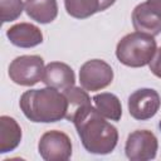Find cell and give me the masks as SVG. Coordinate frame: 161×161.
Segmentation results:
<instances>
[{
	"instance_id": "2e32d148",
	"label": "cell",
	"mask_w": 161,
	"mask_h": 161,
	"mask_svg": "<svg viewBox=\"0 0 161 161\" xmlns=\"http://www.w3.org/2000/svg\"><path fill=\"white\" fill-rule=\"evenodd\" d=\"M67 13L75 19H86L101 11L99 0H64Z\"/></svg>"
},
{
	"instance_id": "3957f363",
	"label": "cell",
	"mask_w": 161,
	"mask_h": 161,
	"mask_svg": "<svg viewBox=\"0 0 161 161\" xmlns=\"http://www.w3.org/2000/svg\"><path fill=\"white\" fill-rule=\"evenodd\" d=\"M157 50L156 40L152 35L135 31L125 35L116 47L117 59L132 68H140L150 64Z\"/></svg>"
},
{
	"instance_id": "e0dca14e",
	"label": "cell",
	"mask_w": 161,
	"mask_h": 161,
	"mask_svg": "<svg viewBox=\"0 0 161 161\" xmlns=\"http://www.w3.org/2000/svg\"><path fill=\"white\" fill-rule=\"evenodd\" d=\"M23 0H0V16L3 23L16 20L23 13Z\"/></svg>"
},
{
	"instance_id": "d6986e66",
	"label": "cell",
	"mask_w": 161,
	"mask_h": 161,
	"mask_svg": "<svg viewBox=\"0 0 161 161\" xmlns=\"http://www.w3.org/2000/svg\"><path fill=\"white\" fill-rule=\"evenodd\" d=\"M114 1H116V0H99V4H101V11L108 9L111 5L114 4Z\"/></svg>"
},
{
	"instance_id": "9c48e42d",
	"label": "cell",
	"mask_w": 161,
	"mask_h": 161,
	"mask_svg": "<svg viewBox=\"0 0 161 161\" xmlns=\"http://www.w3.org/2000/svg\"><path fill=\"white\" fill-rule=\"evenodd\" d=\"M132 24L136 31L156 36L161 33V13L147 1L141 3L132 11Z\"/></svg>"
},
{
	"instance_id": "277c9868",
	"label": "cell",
	"mask_w": 161,
	"mask_h": 161,
	"mask_svg": "<svg viewBox=\"0 0 161 161\" xmlns=\"http://www.w3.org/2000/svg\"><path fill=\"white\" fill-rule=\"evenodd\" d=\"M44 68V60L42 57L20 55L10 63L9 77L19 86L30 87L43 79Z\"/></svg>"
},
{
	"instance_id": "30bf717a",
	"label": "cell",
	"mask_w": 161,
	"mask_h": 161,
	"mask_svg": "<svg viewBox=\"0 0 161 161\" xmlns=\"http://www.w3.org/2000/svg\"><path fill=\"white\" fill-rule=\"evenodd\" d=\"M42 82L47 87H52L58 91H64L74 86L75 75L73 69L68 64L62 62H50L44 68Z\"/></svg>"
},
{
	"instance_id": "4fadbf2b",
	"label": "cell",
	"mask_w": 161,
	"mask_h": 161,
	"mask_svg": "<svg viewBox=\"0 0 161 161\" xmlns=\"http://www.w3.org/2000/svg\"><path fill=\"white\" fill-rule=\"evenodd\" d=\"M21 141V128L10 116L0 117V152L15 150Z\"/></svg>"
},
{
	"instance_id": "ffe728a7",
	"label": "cell",
	"mask_w": 161,
	"mask_h": 161,
	"mask_svg": "<svg viewBox=\"0 0 161 161\" xmlns=\"http://www.w3.org/2000/svg\"><path fill=\"white\" fill-rule=\"evenodd\" d=\"M148 4H151L157 11L161 13V0H146Z\"/></svg>"
},
{
	"instance_id": "9a60e30c",
	"label": "cell",
	"mask_w": 161,
	"mask_h": 161,
	"mask_svg": "<svg viewBox=\"0 0 161 161\" xmlns=\"http://www.w3.org/2000/svg\"><path fill=\"white\" fill-rule=\"evenodd\" d=\"M63 94L65 96L67 102H68V111H67V116H65V119H68V121H72V118L77 111L91 104V98L84 88L73 86V87L64 89Z\"/></svg>"
},
{
	"instance_id": "5bb4252c",
	"label": "cell",
	"mask_w": 161,
	"mask_h": 161,
	"mask_svg": "<svg viewBox=\"0 0 161 161\" xmlns=\"http://www.w3.org/2000/svg\"><path fill=\"white\" fill-rule=\"evenodd\" d=\"M94 107L106 118L111 121H119L122 116V106L117 96L113 93H99L93 97Z\"/></svg>"
},
{
	"instance_id": "52a82bcc",
	"label": "cell",
	"mask_w": 161,
	"mask_h": 161,
	"mask_svg": "<svg viewBox=\"0 0 161 161\" xmlns=\"http://www.w3.org/2000/svg\"><path fill=\"white\" fill-rule=\"evenodd\" d=\"M158 142L156 136L148 130H137L128 135L125 152L132 161H147L156 157Z\"/></svg>"
},
{
	"instance_id": "7c38bea8",
	"label": "cell",
	"mask_w": 161,
	"mask_h": 161,
	"mask_svg": "<svg viewBox=\"0 0 161 161\" xmlns=\"http://www.w3.org/2000/svg\"><path fill=\"white\" fill-rule=\"evenodd\" d=\"M24 10L36 23L48 24L57 18L58 4L57 0H25Z\"/></svg>"
},
{
	"instance_id": "5b68a950",
	"label": "cell",
	"mask_w": 161,
	"mask_h": 161,
	"mask_svg": "<svg viewBox=\"0 0 161 161\" xmlns=\"http://www.w3.org/2000/svg\"><path fill=\"white\" fill-rule=\"evenodd\" d=\"M113 80L112 67L102 59H91L79 69V82L86 91L96 92L108 87Z\"/></svg>"
},
{
	"instance_id": "6da1fadb",
	"label": "cell",
	"mask_w": 161,
	"mask_h": 161,
	"mask_svg": "<svg viewBox=\"0 0 161 161\" xmlns=\"http://www.w3.org/2000/svg\"><path fill=\"white\" fill-rule=\"evenodd\" d=\"M83 147L89 153L107 155L112 152L118 141L117 128L107 122L92 104L75 112L72 118Z\"/></svg>"
},
{
	"instance_id": "ba28073f",
	"label": "cell",
	"mask_w": 161,
	"mask_h": 161,
	"mask_svg": "<svg viewBox=\"0 0 161 161\" xmlns=\"http://www.w3.org/2000/svg\"><path fill=\"white\" fill-rule=\"evenodd\" d=\"M127 106L130 114L135 119L146 121L157 113L161 106V98L152 88H140L128 97Z\"/></svg>"
},
{
	"instance_id": "7a4b0ae2",
	"label": "cell",
	"mask_w": 161,
	"mask_h": 161,
	"mask_svg": "<svg viewBox=\"0 0 161 161\" xmlns=\"http://www.w3.org/2000/svg\"><path fill=\"white\" fill-rule=\"evenodd\" d=\"M19 106L28 119L38 123L60 121L65 118L68 111L65 96L52 87L24 92L20 97Z\"/></svg>"
},
{
	"instance_id": "ac0fdd59",
	"label": "cell",
	"mask_w": 161,
	"mask_h": 161,
	"mask_svg": "<svg viewBox=\"0 0 161 161\" xmlns=\"http://www.w3.org/2000/svg\"><path fill=\"white\" fill-rule=\"evenodd\" d=\"M150 69L156 77L161 78V48L156 50L152 60L150 62Z\"/></svg>"
},
{
	"instance_id": "8992f818",
	"label": "cell",
	"mask_w": 161,
	"mask_h": 161,
	"mask_svg": "<svg viewBox=\"0 0 161 161\" xmlns=\"http://www.w3.org/2000/svg\"><path fill=\"white\" fill-rule=\"evenodd\" d=\"M38 151L45 161H65L72 156V142L64 132L52 130L40 137Z\"/></svg>"
},
{
	"instance_id": "8fae6325",
	"label": "cell",
	"mask_w": 161,
	"mask_h": 161,
	"mask_svg": "<svg viewBox=\"0 0 161 161\" xmlns=\"http://www.w3.org/2000/svg\"><path fill=\"white\" fill-rule=\"evenodd\" d=\"M6 36L11 44L19 48H33L43 43L42 30L30 23H19L6 30Z\"/></svg>"
}]
</instances>
